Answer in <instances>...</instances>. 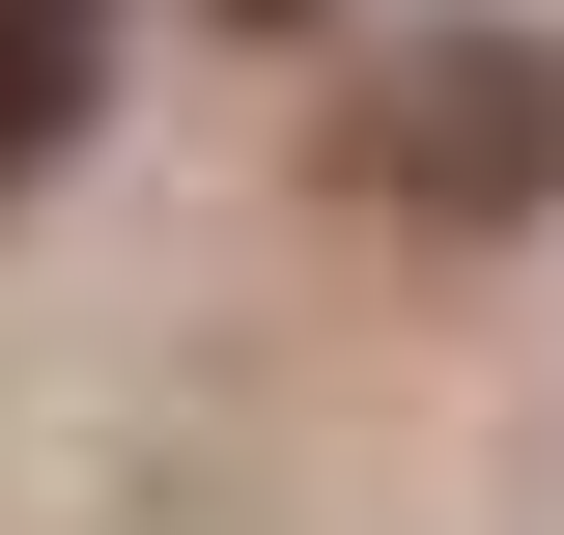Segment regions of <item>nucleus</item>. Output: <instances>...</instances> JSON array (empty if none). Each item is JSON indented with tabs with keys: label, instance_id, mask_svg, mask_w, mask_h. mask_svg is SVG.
<instances>
[{
	"label": "nucleus",
	"instance_id": "nucleus-1",
	"mask_svg": "<svg viewBox=\"0 0 564 535\" xmlns=\"http://www.w3.org/2000/svg\"><path fill=\"white\" fill-rule=\"evenodd\" d=\"M85 29H113V0H0V170L57 141V85H85Z\"/></svg>",
	"mask_w": 564,
	"mask_h": 535
}]
</instances>
